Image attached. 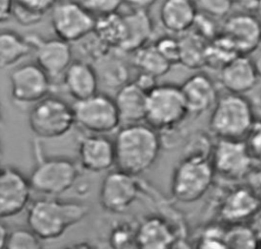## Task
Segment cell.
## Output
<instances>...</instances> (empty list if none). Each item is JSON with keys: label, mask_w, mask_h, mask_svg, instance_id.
<instances>
[{"label": "cell", "mask_w": 261, "mask_h": 249, "mask_svg": "<svg viewBox=\"0 0 261 249\" xmlns=\"http://www.w3.org/2000/svg\"><path fill=\"white\" fill-rule=\"evenodd\" d=\"M244 140L253 160L261 162V120L254 122Z\"/></svg>", "instance_id": "38"}, {"label": "cell", "mask_w": 261, "mask_h": 249, "mask_svg": "<svg viewBox=\"0 0 261 249\" xmlns=\"http://www.w3.org/2000/svg\"><path fill=\"white\" fill-rule=\"evenodd\" d=\"M176 239L175 229L166 219L151 215L137 225L135 249H174Z\"/></svg>", "instance_id": "18"}, {"label": "cell", "mask_w": 261, "mask_h": 249, "mask_svg": "<svg viewBox=\"0 0 261 249\" xmlns=\"http://www.w3.org/2000/svg\"><path fill=\"white\" fill-rule=\"evenodd\" d=\"M10 95L18 105L33 106L51 95L53 82L35 62L15 66L9 74Z\"/></svg>", "instance_id": "12"}, {"label": "cell", "mask_w": 261, "mask_h": 249, "mask_svg": "<svg viewBox=\"0 0 261 249\" xmlns=\"http://www.w3.org/2000/svg\"><path fill=\"white\" fill-rule=\"evenodd\" d=\"M9 233L10 231L7 225L2 219H0V249H5Z\"/></svg>", "instance_id": "41"}, {"label": "cell", "mask_w": 261, "mask_h": 249, "mask_svg": "<svg viewBox=\"0 0 261 249\" xmlns=\"http://www.w3.org/2000/svg\"><path fill=\"white\" fill-rule=\"evenodd\" d=\"M179 86L189 114L195 116L211 110L218 99L214 81L205 73L192 74Z\"/></svg>", "instance_id": "19"}, {"label": "cell", "mask_w": 261, "mask_h": 249, "mask_svg": "<svg viewBox=\"0 0 261 249\" xmlns=\"http://www.w3.org/2000/svg\"><path fill=\"white\" fill-rule=\"evenodd\" d=\"M188 115L179 85L156 84L148 91L145 121L158 132L177 127Z\"/></svg>", "instance_id": "6"}, {"label": "cell", "mask_w": 261, "mask_h": 249, "mask_svg": "<svg viewBox=\"0 0 261 249\" xmlns=\"http://www.w3.org/2000/svg\"><path fill=\"white\" fill-rule=\"evenodd\" d=\"M80 173V165L70 158L62 155L43 157L39 153L28 179L32 191L44 196L56 197L73 187Z\"/></svg>", "instance_id": "4"}, {"label": "cell", "mask_w": 261, "mask_h": 249, "mask_svg": "<svg viewBox=\"0 0 261 249\" xmlns=\"http://www.w3.org/2000/svg\"><path fill=\"white\" fill-rule=\"evenodd\" d=\"M89 211V205L82 201L45 196L28 205L27 225L43 241H52L82 222Z\"/></svg>", "instance_id": "2"}, {"label": "cell", "mask_w": 261, "mask_h": 249, "mask_svg": "<svg viewBox=\"0 0 261 249\" xmlns=\"http://www.w3.org/2000/svg\"><path fill=\"white\" fill-rule=\"evenodd\" d=\"M229 1H230L231 5L236 4V5H239V6H242L245 8H249V9L255 8L256 2H257V0H229Z\"/></svg>", "instance_id": "43"}, {"label": "cell", "mask_w": 261, "mask_h": 249, "mask_svg": "<svg viewBox=\"0 0 261 249\" xmlns=\"http://www.w3.org/2000/svg\"><path fill=\"white\" fill-rule=\"evenodd\" d=\"M258 78L253 61L247 55L234 57L219 70V82L228 94L244 96L255 87Z\"/></svg>", "instance_id": "20"}, {"label": "cell", "mask_w": 261, "mask_h": 249, "mask_svg": "<svg viewBox=\"0 0 261 249\" xmlns=\"http://www.w3.org/2000/svg\"><path fill=\"white\" fill-rule=\"evenodd\" d=\"M252 61H253V64H254V67H255L258 77L261 78V53L257 56V58L252 59Z\"/></svg>", "instance_id": "44"}, {"label": "cell", "mask_w": 261, "mask_h": 249, "mask_svg": "<svg viewBox=\"0 0 261 249\" xmlns=\"http://www.w3.org/2000/svg\"><path fill=\"white\" fill-rule=\"evenodd\" d=\"M35 63L50 77L51 81L62 78L65 70L72 62L71 44L58 38H44L38 35L27 37Z\"/></svg>", "instance_id": "13"}, {"label": "cell", "mask_w": 261, "mask_h": 249, "mask_svg": "<svg viewBox=\"0 0 261 249\" xmlns=\"http://www.w3.org/2000/svg\"><path fill=\"white\" fill-rule=\"evenodd\" d=\"M79 165L91 173L109 171L115 165L114 144L106 135L87 134L77 142Z\"/></svg>", "instance_id": "16"}, {"label": "cell", "mask_w": 261, "mask_h": 249, "mask_svg": "<svg viewBox=\"0 0 261 249\" xmlns=\"http://www.w3.org/2000/svg\"><path fill=\"white\" fill-rule=\"evenodd\" d=\"M0 120H1V106H0Z\"/></svg>", "instance_id": "48"}, {"label": "cell", "mask_w": 261, "mask_h": 249, "mask_svg": "<svg viewBox=\"0 0 261 249\" xmlns=\"http://www.w3.org/2000/svg\"><path fill=\"white\" fill-rule=\"evenodd\" d=\"M198 13L193 0H163L159 9V19L166 32L181 35L193 26Z\"/></svg>", "instance_id": "23"}, {"label": "cell", "mask_w": 261, "mask_h": 249, "mask_svg": "<svg viewBox=\"0 0 261 249\" xmlns=\"http://www.w3.org/2000/svg\"><path fill=\"white\" fill-rule=\"evenodd\" d=\"M158 0H123L132 10H141V11H148Z\"/></svg>", "instance_id": "39"}, {"label": "cell", "mask_w": 261, "mask_h": 249, "mask_svg": "<svg viewBox=\"0 0 261 249\" xmlns=\"http://www.w3.org/2000/svg\"><path fill=\"white\" fill-rule=\"evenodd\" d=\"M137 226L126 220H117L110 224L106 243L109 249H135Z\"/></svg>", "instance_id": "30"}, {"label": "cell", "mask_w": 261, "mask_h": 249, "mask_svg": "<svg viewBox=\"0 0 261 249\" xmlns=\"http://www.w3.org/2000/svg\"><path fill=\"white\" fill-rule=\"evenodd\" d=\"M14 0H0V23L7 21L12 16Z\"/></svg>", "instance_id": "40"}, {"label": "cell", "mask_w": 261, "mask_h": 249, "mask_svg": "<svg viewBox=\"0 0 261 249\" xmlns=\"http://www.w3.org/2000/svg\"><path fill=\"white\" fill-rule=\"evenodd\" d=\"M61 82L65 91L75 101L85 100L98 92L99 76L96 68L86 60H72Z\"/></svg>", "instance_id": "21"}, {"label": "cell", "mask_w": 261, "mask_h": 249, "mask_svg": "<svg viewBox=\"0 0 261 249\" xmlns=\"http://www.w3.org/2000/svg\"><path fill=\"white\" fill-rule=\"evenodd\" d=\"M134 63L142 73L158 77L168 72L171 65L159 53L154 44L144 45L134 51Z\"/></svg>", "instance_id": "28"}, {"label": "cell", "mask_w": 261, "mask_h": 249, "mask_svg": "<svg viewBox=\"0 0 261 249\" xmlns=\"http://www.w3.org/2000/svg\"><path fill=\"white\" fill-rule=\"evenodd\" d=\"M224 240L226 249H258L260 237L252 227L236 224L225 230Z\"/></svg>", "instance_id": "31"}, {"label": "cell", "mask_w": 261, "mask_h": 249, "mask_svg": "<svg viewBox=\"0 0 261 249\" xmlns=\"http://www.w3.org/2000/svg\"><path fill=\"white\" fill-rule=\"evenodd\" d=\"M258 249H261V238H260V242H259V247Z\"/></svg>", "instance_id": "46"}, {"label": "cell", "mask_w": 261, "mask_h": 249, "mask_svg": "<svg viewBox=\"0 0 261 249\" xmlns=\"http://www.w3.org/2000/svg\"><path fill=\"white\" fill-rule=\"evenodd\" d=\"M240 54L236 51L232 45L223 38L220 34L210 41L206 48L205 65L220 70L230 60Z\"/></svg>", "instance_id": "29"}, {"label": "cell", "mask_w": 261, "mask_h": 249, "mask_svg": "<svg viewBox=\"0 0 261 249\" xmlns=\"http://www.w3.org/2000/svg\"><path fill=\"white\" fill-rule=\"evenodd\" d=\"M93 32L109 49H120L124 39V23L122 15L116 12L96 18Z\"/></svg>", "instance_id": "27"}, {"label": "cell", "mask_w": 261, "mask_h": 249, "mask_svg": "<svg viewBox=\"0 0 261 249\" xmlns=\"http://www.w3.org/2000/svg\"><path fill=\"white\" fill-rule=\"evenodd\" d=\"M5 249H44L43 240L29 228L10 231Z\"/></svg>", "instance_id": "32"}, {"label": "cell", "mask_w": 261, "mask_h": 249, "mask_svg": "<svg viewBox=\"0 0 261 249\" xmlns=\"http://www.w3.org/2000/svg\"><path fill=\"white\" fill-rule=\"evenodd\" d=\"M220 35L240 55H247L261 44V21L256 15L247 12L234 13L224 20Z\"/></svg>", "instance_id": "15"}, {"label": "cell", "mask_w": 261, "mask_h": 249, "mask_svg": "<svg viewBox=\"0 0 261 249\" xmlns=\"http://www.w3.org/2000/svg\"><path fill=\"white\" fill-rule=\"evenodd\" d=\"M154 46L171 66L175 63H179L178 39L171 36H164L158 39L154 43Z\"/></svg>", "instance_id": "36"}, {"label": "cell", "mask_w": 261, "mask_h": 249, "mask_svg": "<svg viewBox=\"0 0 261 249\" xmlns=\"http://www.w3.org/2000/svg\"><path fill=\"white\" fill-rule=\"evenodd\" d=\"M179 36V63L189 68L205 65V53L209 42L192 29Z\"/></svg>", "instance_id": "26"}, {"label": "cell", "mask_w": 261, "mask_h": 249, "mask_svg": "<svg viewBox=\"0 0 261 249\" xmlns=\"http://www.w3.org/2000/svg\"><path fill=\"white\" fill-rule=\"evenodd\" d=\"M198 11L213 18L226 16L232 7L229 0H193Z\"/></svg>", "instance_id": "34"}, {"label": "cell", "mask_w": 261, "mask_h": 249, "mask_svg": "<svg viewBox=\"0 0 261 249\" xmlns=\"http://www.w3.org/2000/svg\"><path fill=\"white\" fill-rule=\"evenodd\" d=\"M74 123L89 134L106 135L117 131L120 120L114 99L97 92L72 104Z\"/></svg>", "instance_id": "8"}, {"label": "cell", "mask_w": 261, "mask_h": 249, "mask_svg": "<svg viewBox=\"0 0 261 249\" xmlns=\"http://www.w3.org/2000/svg\"><path fill=\"white\" fill-rule=\"evenodd\" d=\"M210 160L215 175L231 181L248 176L254 163L244 139L217 138Z\"/></svg>", "instance_id": "11"}, {"label": "cell", "mask_w": 261, "mask_h": 249, "mask_svg": "<svg viewBox=\"0 0 261 249\" xmlns=\"http://www.w3.org/2000/svg\"><path fill=\"white\" fill-rule=\"evenodd\" d=\"M32 192L28 177L18 169L0 166V219L12 217L25 209Z\"/></svg>", "instance_id": "14"}, {"label": "cell", "mask_w": 261, "mask_h": 249, "mask_svg": "<svg viewBox=\"0 0 261 249\" xmlns=\"http://www.w3.org/2000/svg\"><path fill=\"white\" fill-rule=\"evenodd\" d=\"M225 230L218 226L207 228L199 238L195 249H226Z\"/></svg>", "instance_id": "33"}, {"label": "cell", "mask_w": 261, "mask_h": 249, "mask_svg": "<svg viewBox=\"0 0 261 249\" xmlns=\"http://www.w3.org/2000/svg\"><path fill=\"white\" fill-rule=\"evenodd\" d=\"M255 9H256V12H257V17L260 19L261 21V0H257L256 2V5H255Z\"/></svg>", "instance_id": "45"}, {"label": "cell", "mask_w": 261, "mask_h": 249, "mask_svg": "<svg viewBox=\"0 0 261 249\" xmlns=\"http://www.w3.org/2000/svg\"><path fill=\"white\" fill-rule=\"evenodd\" d=\"M114 167L138 176L149 170L156 162L162 146L157 130L148 124L139 123L120 126L113 140Z\"/></svg>", "instance_id": "1"}, {"label": "cell", "mask_w": 261, "mask_h": 249, "mask_svg": "<svg viewBox=\"0 0 261 249\" xmlns=\"http://www.w3.org/2000/svg\"><path fill=\"white\" fill-rule=\"evenodd\" d=\"M124 23V39L120 47L123 51H136L147 44L153 33L152 19L148 11L132 10L122 15Z\"/></svg>", "instance_id": "24"}, {"label": "cell", "mask_w": 261, "mask_h": 249, "mask_svg": "<svg viewBox=\"0 0 261 249\" xmlns=\"http://www.w3.org/2000/svg\"><path fill=\"white\" fill-rule=\"evenodd\" d=\"M214 176L210 158L185 154L173 170L171 194L180 202H195L210 189Z\"/></svg>", "instance_id": "5"}, {"label": "cell", "mask_w": 261, "mask_h": 249, "mask_svg": "<svg viewBox=\"0 0 261 249\" xmlns=\"http://www.w3.org/2000/svg\"><path fill=\"white\" fill-rule=\"evenodd\" d=\"M260 210L259 194L247 186H240L228 191L219 205L221 219L231 225L243 224L245 221L255 217Z\"/></svg>", "instance_id": "17"}, {"label": "cell", "mask_w": 261, "mask_h": 249, "mask_svg": "<svg viewBox=\"0 0 261 249\" xmlns=\"http://www.w3.org/2000/svg\"><path fill=\"white\" fill-rule=\"evenodd\" d=\"M31 52L27 37L13 29H0V68L15 66Z\"/></svg>", "instance_id": "25"}, {"label": "cell", "mask_w": 261, "mask_h": 249, "mask_svg": "<svg viewBox=\"0 0 261 249\" xmlns=\"http://www.w3.org/2000/svg\"><path fill=\"white\" fill-rule=\"evenodd\" d=\"M29 126L41 139H55L66 135L75 125L72 105L49 95L31 106Z\"/></svg>", "instance_id": "7"}, {"label": "cell", "mask_w": 261, "mask_h": 249, "mask_svg": "<svg viewBox=\"0 0 261 249\" xmlns=\"http://www.w3.org/2000/svg\"><path fill=\"white\" fill-rule=\"evenodd\" d=\"M58 0H14V6L43 18L44 14L51 10Z\"/></svg>", "instance_id": "37"}, {"label": "cell", "mask_w": 261, "mask_h": 249, "mask_svg": "<svg viewBox=\"0 0 261 249\" xmlns=\"http://www.w3.org/2000/svg\"><path fill=\"white\" fill-rule=\"evenodd\" d=\"M82 4L96 17L116 13L123 0H82Z\"/></svg>", "instance_id": "35"}, {"label": "cell", "mask_w": 261, "mask_h": 249, "mask_svg": "<svg viewBox=\"0 0 261 249\" xmlns=\"http://www.w3.org/2000/svg\"><path fill=\"white\" fill-rule=\"evenodd\" d=\"M258 194H259V197H260V200H261V190L258 192Z\"/></svg>", "instance_id": "47"}, {"label": "cell", "mask_w": 261, "mask_h": 249, "mask_svg": "<svg viewBox=\"0 0 261 249\" xmlns=\"http://www.w3.org/2000/svg\"><path fill=\"white\" fill-rule=\"evenodd\" d=\"M62 249H96V247L89 242L80 241V242L69 244V245L63 247Z\"/></svg>", "instance_id": "42"}, {"label": "cell", "mask_w": 261, "mask_h": 249, "mask_svg": "<svg viewBox=\"0 0 261 249\" xmlns=\"http://www.w3.org/2000/svg\"><path fill=\"white\" fill-rule=\"evenodd\" d=\"M148 91L136 81H128L117 88L114 102L120 126L143 123L146 118Z\"/></svg>", "instance_id": "22"}, {"label": "cell", "mask_w": 261, "mask_h": 249, "mask_svg": "<svg viewBox=\"0 0 261 249\" xmlns=\"http://www.w3.org/2000/svg\"><path fill=\"white\" fill-rule=\"evenodd\" d=\"M0 153H1V142H0Z\"/></svg>", "instance_id": "49"}, {"label": "cell", "mask_w": 261, "mask_h": 249, "mask_svg": "<svg viewBox=\"0 0 261 249\" xmlns=\"http://www.w3.org/2000/svg\"><path fill=\"white\" fill-rule=\"evenodd\" d=\"M142 190L137 176L118 169L110 170L103 178L99 189L101 207L113 214L127 210Z\"/></svg>", "instance_id": "10"}, {"label": "cell", "mask_w": 261, "mask_h": 249, "mask_svg": "<svg viewBox=\"0 0 261 249\" xmlns=\"http://www.w3.org/2000/svg\"><path fill=\"white\" fill-rule=\"evenodd\" d=\"M50 21L56 38L69 44L79 43L95 27L96 17L74 0L58 1L50 10Z\"/></svg>", "instance_id": "9"}, {"label": "cell", "mask_w": 261, "mask_h": 249, "mask_svg": "<svg viewBox=\"0 0 261 249\" xmlns=\"http://www.w3.org/2000/svg\"><path fill=\"white\" fill-rule=\"evenodd\" d=\"M255 122L253 107L242 95L225 94L211 109L209 129L217 138L245 139Z\"/></svg>", "instance_id": "3"}]
</instances>
